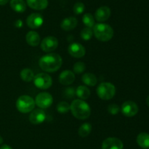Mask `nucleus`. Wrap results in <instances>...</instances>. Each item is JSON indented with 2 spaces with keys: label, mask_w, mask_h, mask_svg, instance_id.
<instances>
[{
  "label": "nucleus",
  "mask_w": 149,
  "mask_h": 149,
  "mask_svg": "<svg viewBox=\"0 0 149 149\" xmlns=\"http://www.w3.org/2000/svg\"><path fill=\"white\" fill-rule=\"evenodd\" d=\"M63 59L61 56L55 53H49L40 58L39 65L43 71L55 72L61 67Z\"/></svg>",
  "instance_id": "f257e3e1"
},
{
  "label": "nucleus",
  "mask_w": 149,
  "mask_h": 149,
  "mask_svg": "<svg viewBox=\"0 0 149 149\" xmlns=\"http://www.w3.org/2000/svg\"><path fill=\"white\" fill-rule=\"evenodd\" d=\"M70 110L75 118L79 120L87 119L91 114V109L88 104L80 99H74L70 105Z\"/></svg>",
  "instance_id": "f03ea898"
},
{
  "label": "nucleus",
  "mask_w": 149,
  "mask_h": 149,
  "mask_svg": "<svg viewBox=\"0 0 149 149\" xmlns=\"http://www.w3.org/2000/svg\"><path fill=\"white\" fill-rule=\"evenodd\" d=\"M93 32L95 37L101 42H108L113 37V29L111 26L106 23L95 24Z\"/></svg>",
  "instance_id": "7ed1b4c3"
},
{
  "label": "nucleus",
  "mask_w": 149,
  "mask_h": 149,
  "mask_svg": "<svg viewBox=\"0 0 149 149\" xmlns=\"http://www.w3.org/2000/svg\"><path fill=\"white\" fill-rule=\"evenodd\" d=\"M16 108L22 113H28L34 109L35 100L30 96L22 95L16 101Z\"/></svg>",
  "instance_id": "20e7f679"
},
{
  "label": "nucleus",
  "mask_w": 149,
  "mask_h": 149,
  "mask_svg": "<svg viewBox=\"0 0 149 149\" xmlns=\"http://www.w3.org/2000/svg\"><path fill=\"white\" fill-rule=\"evenodd\" d=\"M96 91L100 99L103 100H109L116 94V87L112 83L103 82L97 86Z\"/></svg>",
  "instance_id": "39448f33"
},
{
  "label": "nucleus",
  "mask_w": 149,
  "mask_h": 149,
  "mask_svg": "<svg viewBox=\"0 0 149 149\" xmlns=\"http://www.w3.org/2000/svg\"><path fill=\"white\" fill-rule=\"evenodd\" d=\"M33 83L36 88L45 90L51 87L52 79L51 76L47 73H39L33 77Z\"/></svg>",
  "instance_id": "423d86ee"
},
{
  "label": "nucleus",
  "mask_w": 149,
  "mask_h": 149,
  "mask_svg": "<svg viewBox=\"0 0 149 149\" xmlns=\"http://www.w3.org/2000/svg\"><path fill=\"white\" fill-rule=\"evenodd\" d=\"M53 98L50 93L47 92H41L35 99V104L41 109H47L52 105Z\"/></svg>",
  "instance_id": "0eeeda50"
},
{
  "label": "nucleus",
  "mask_w": 149,
  "mask_h": 149,
  "mask_svg": "<svg viewBox=\"0 0 149 149\" xmlns=\"http://www.w3.org/2000/svg\"><path fill=\"white\" fill-rule=\"evenodd\" d=\"M58 46V40L56 37L52 36L47 37L42 39L41 42V48L46 53H51L55 51Z\"/></svg>",
  "instance_id": "6e6552de"
},
{
  "label": "nucleus",
  "mask_w": 149,
  "mask_h": 149,
  "mask_svg": "<svg viewBox=\"0 0 149 149\" xmlns=\"http://www.w3.org/2000/svg\"><path fill=\"white\" fill-rule=\"evenodd\" d=\"M44 23V18L39 13H31L26 18V24L30 29H36L42 26Z\"/></svg>",
  "instance_id": "1a4fd4ad"
},
{
  "label": "nucleus",
  "mask_w": 149,
  "mask_h": 149,
  "mask_svg": "<svg viewBox=\"0 0 149 149\" xmlns=\"http://www.w3.org/2000/svg\"><path fill=\"white\" fill-rule=\"evenodd\" d=\"M121 110L126 117H133L138 112V106L132 101H126L122 104Z\"/></svg>",
  "instance_id": "9d476101"
},
{
  "label": "nucleus",
  "mask_w": 149,
  "mask_h": 149,
  "mask_svg": "<svg viewBox=\"0 0 149 149\" xmlns=\"http://www.w3.org/2000/svg\"><path fill=\"white\" fill-rule=\"evenodd\" d=\"M124 144L121 140L116 137H108L103 140L101 149H123Z\"/></svg>",
  "instance_id": "9b49d317"
},
{
  "label": "nucleus",
  "mask_w": 149,
  "mask_h": 149,
  "mask_svg": "<svg viewBox=\"0 0 149 149\" xmlns=\"http://www.w3.org/2000/svg\"><path fill=\"white\" fill-rule=\"evenodd\" d=\"M68 52L72 57L79 58H82L85 55L86 50L81 44L74 42L68 46Z\"/></svg>",
  "instance_id": "f8f14e48"
},
{
  "label": "nucleus",
  "mask_w": 149,
  "mask_h": 149,
  "mask_svg": "<svg viewBox=\"0 0 149 149\" xmlns=\"http://www.w3.org/2000/svg\"><path fill=\"white\" fill-rule=\"evenodd\" d=\"M46 118V114L43 109H35L33 110L29 115V121L33 124H40L45 121Z\"/></svg>",
  "instance_id": "ddd939ff"
},
{
  "label": "nucleus",
  "mask_w": 149,
  "mask_h": 149,
  "mask_svg": "<svg viewBox=\"0 0 149 149\" xmlns=\"http://www.w3.org/2000/svg\"><path fill=\"white\" fill-rule=\"evenodd\" d=\"M111 16V9L107 6H102L99 7L95 12V18L99 22H104L107 20Z\"/></svg>",
  "instance_id": "4468645a"
},
{
  "label": "nucleus",
  "mask_w": 149,
  "mask_h": 149,
  "mask_svg": "<svg viewBox=\"0 0 149 149\" xmlns=\"http://www.w3.org/2000/svg\"><path fill=\"white\" fill-rule=\"evenodd\" d=\"M75 80V74L70 70H64L59 75V82L64 86L72 84Z\"/></svg>",
  "instance_id": "2eb2a0df"
},
{
  "label": "nucleus",
  "mask_w": 149,
  "mask_h": 149,
  "mask_svg": "<svg viewBox=\"0 0 149 149\" xmlns=\"http://www.w3.org/2000/svg\"><path fill=\"white\" fill-rule=\"evenodd\" d=\"M78 24V20L75 17H68L62 20L61 27L64 31H71L75 29Z\"/></svg>",
  "instance_id": "dca6fc26"
},
{
  "label": "nucleus",
  "mask_w": 149,
  "mask_h": 149,
  "mask_svg": "<svg viewBox=\"0 0 149 149\" xmlns=\"http://www.w3.org/2000/svg\"><path fill=\"white\" fill-rule=\"evenodd\" d=\"M26 39L27 43L32 47H36L39 45L41 41L39 34L34 31H30L26 34Z\"/></svg>",
  "instance_id": "f3484780"
},
{
  "label": "nucleus",
  "mask_w": 149,
  "mask_h": 149,
  "mask_svg": "<svg viewBox=\"0 0 149 149\" xmlns=\"http://www.w3.org/2000/svg\"><path fill=\"white\" fill-rule=\"evenodd\" d=\"M28 6L36 10H45L48 6L47 0H26Z\"/></svg>",
  "instance_id": "a211bd4d"
},
{
  "label": "nucleus",
  "mask_w": 149,
  "mask_h": 149,
  "mask_svg": "<svg viewBox=\"0 0 149 149\" xmlns=\"http://www.w3.org/2000/svg\"><path fill=\"white\" fill-rule=\"evenodd\" d=\"M10 7L17 13H23L26 10V3L24 0H11Z\"/></svg>",
  "instance_id": "6ab92c4d"
},
{
  "label": "nucleus",
  "mask_w": 149,
  "mask_h": 149,
  "mask_svg": "<svg viewBox=\"0 0 149 149\" xmlns=\"http://www.w3.org/2000/svg\"><path fill=\"white\" fill-rule=\"evenodd\" d=\"M137 143L140 147L143 148H149V134L146 132H141L137 137Z\"/></svg>",
  "instance_id": "aec40b11"
},
{
  "label": "nucleus",
  "mask_w": 149,
  "mask_h": 149,
  "mask_svg": "<svg viewBox=\"0 0 149 149\" xmlns=\"http://www.w3.org/2000/svg\"><path fill=\"white\" fill-rule=\"evenodd\" d=\"M81 80L85 85L89 86H95L97 83L96 76L93 73H85L82 75Z\"/></svg>",
  "instance_id": "412c9836"
},
{
  "label": "nucleus",
  "mask_w": 149,
  "mask_h": 149,
  "mask_svg": "<svg viewBox=\"0 0 149 149\" xmlns=\"http://www.w3.org/2000/svg\"><path fill=\"white\" fill-rule=\"evenodd\" d=\"M76 94L80 99H87L90 96V91L87 86H79L76 90Z\"/></svg>",
  "instance_id": "4be33fe9"
},
{
  "label": "nucleus",
  "mask_w": 149,
  "mask_h": 149,
  "mask_svg": "<svg viewBox=\"0 0 149 149\" xmlns=\"http://www.w3.org/2000/svg\"><path fill=\"white\" fill-rule=\"evenodd\" d=\"M20 78L25 82H31L33 80L34 74L33 72L31 69L24 68L20 71Z\"/></svg>",
  "instance_id": "5701e85b"
},
{
  "label": "nucleus",
  "mask_w": 149,
  "mask_h": 149,
  "mask_svg": "<svg viewBox=\"0 0 149 149\" xmlns=\"http://www.w3.org/2000/svg\"><path fill=\"white\" fill-rule=\"evenodd\" d=\"M92 131V125L90 123H84L79 128V135L81 137H87Z\"/></svg>",
  "instance_id": "b1692460"
},
{
  "label": "nucleus",
  "mask_w": 149,
  "mask_h": 149,
  "mask_svg": "<svg viewBox=\"0 0 149 149\" xmlns=\"http://www.w3.org/2000/svg\"><path fill=\"white\" fill-rule=\"evenodd\" d=\"M83 23L88 28H93L95 26V18L90 13H86L82 17Z\"/></svg>",
  "instance_id": "393cba45"
},
{
  "label": "nucleus",
  "mask_w": 149,
  "mask_h": 149,
  "mask_svg": "<svg viewBox=\"0 0 149 149\" xmlns=\"http://www.w3.org/2000/svg\"><path fill=\"white\" fill-rule=\"evenodd\" d=\"M93 34V32L91 28H88V27H85L81 31V37L82 38L83 40L85 41H88L90 40V39L92 38Z\"/></svg>",
  "instance_id": "a878e982"
},
{
  "label": "nucleus",
  "mask_w": 149,
  "mask_h": 149,
  "mask_svg": "<svg viewBox=\"0 0 149 149\" xmlns=\"http://www.w3.org/2000/svg\"><path fill=\"white\" fill-rule=\"evenodd\" d=\"M57 110L60 113H65L70 110V105L66 102H61L57 105Z\"/></svg>",
  "instance_id": "bb28decb"
},
{
  "label": "nucleus",
  "mask_w": 149,
  "mask_h": 149,
  "mask_svg": "<svg viewBox=\"0 0 149 149\" xmlns=\"http://www.w3.org/2000/svg\"><path fill=\"white\" fill-rule=\"evenodd\" d=\"M86 69V66L84 64V62H79L75 63L74 64V67H73V70H74V72L77 74H81V73L84 72V71Z\"/></svg>",
  "instance_id": "cd10ccee"
},
{
  "label": "nucleus",
  "mask_w": 149,
  "mask_h": 149,
  "mask_svg": "<svg viewBox=\"0 0 149 149\" xmlns=\"http://www.w3.org/2000/svg\"><path fill=\"white\" fill-rule=\"evenodd\" d=\"M84 9H85L84 4L82 2H81V1H78V2H77L74 4L73 10H74V13L76 15H80L84 13Z\"/></svg>",
  "instance_id": "c85d7f7f"
},
{
  "label": "nucleus",
  "mask_w": 149,
  "mask_h": 149,
  "mask_svg": "<svg viewBox=\"0 0 149 149\" xmlns=\"http://www.w3.org/2000/svg\"><path fill=\"white\" fill-rule=\"evenodd\" d=\"M108 111L112 115H117L120 111V108L116 104H111L108 106Z\"/></svg>",
  "instance_id": "c756f323"
},
{
  "label": "nucleus",
  "mask_w": 149,
  "mask_h": 149,
  "mask_svg": "<svg viewBox=\"0 0 149 149\" xmlns=\"http://www.w3.org/2000/svg\"><path fill=\"white\" fill-rule=\"evenodd\" d=\"M76 94V91L73 88L68 87L64 91V96L67 99H71L74 97Z\"/></svg>",
  "instance_id": "7c9ffc66"
},
{
  "label": "nucleus",
  "mask_w": 149,
  "mask_h": 149,
  "mask_svg": "<svg viewBox=\"0 0 149 149\" xmlns=\"http://www.w3.org/2000/svg\"><path fill=\"white\" fill-rule=\"evenodd\" d=\"M15 25L16 26V27L20 28L22 26H23V21L21 20H17V21H15Z\"/></svg>",
  "instance_id": "2f4dec72"
},
{
  "label": "nucleus",
  "mask_w": 149,
  "mask_h": 149,
  "mask_svg": "<svg viewBox=\"0 0 149 149\" xmlns=\"http://www.w3.org/2000/svg\"><path fill=\"white\" fill-rule=\"evenodd\" d=\"M0 149H13L10 145H3L0 147Z\"/></svg>",
  "instance_id": "473e14b6"
},
{
  "label": "nucleus",
  "mask_w": 149,
  "mask_h": 149,
  "mask_svg": "<svg viewBox=\"0 0 149 149\" xmlns=\"http://www.w3.org/2000/svg\"><path fill=\"white\" fill-rule=\"evenodd\" d=\"M10 0H0V5H5Z\"/></svg>",
  "instance_id": "72a5a7b5"
},
{
  "label": "nucleus",
  "mask_w": 149,
  "mask_h": 149,
  "mask_svg": "<svg viewBox=\"0 0 149 149\" xmlns=\"http://www.w3.org/2000/svg\"><path fill=\"white\" fill-rule=\"evenodd\" d=\"M146 103H147V105L149 106V96H148V97L146 98Z\"/></svg>",
  "instance_id": "f704fd0d"
},
{
  "label": "nucleus",
  "mask_w": 149,
  "mask_h": 149,
  "mask_svg": "<svg viewBox=\"0 0 149 149\" xmlns=\"http://www.w3.org/2000/svg\"><path fill=\"white\" fill-rule=\"evenodd\" d=\"M3 143V138L0 136V145H1V143Z\"/></svg>",
  "instance_id": "c9c22d12"
}]
</instances>
